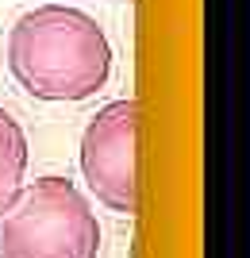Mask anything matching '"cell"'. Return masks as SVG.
<instances>
[{"label":"cell","mask_w":250,"mask_h":258,"mask_svg":"<svg viewBox=\"0 0 250 258\" xmlns=\"http://www.w3.org/2000/svg\"><path fill=\"white\" fill-rule=\"evenodd\" d=\"M100 220L77 181L43 173L0 212V258H97Z\"/></svg>","instance_id":"7a4b0ae2"},{"label":"cell","mask_w":250,"mask_h":258,"mask_svg":"<svg viewBox=\"0 0 250 258\" xmlns=\"http://www.w3.org/2000/svg\"><path fill=\"white\" fill-rule=\"evenodd\" d=\"M8 70L27 97L77 104L108 85L112 43L89 12L73 4H39L12 23Z\"/></svg>","instance_id":"6da1fadb"},{"label":"cell","mask_w":250,"mask_h":258,"mask_svg":"<svg viewBox=\"0 0 250 258\" xmlns=\"http://www.w3.org/2000/svg\"><path fill=\"white\" fill-rule=\"evenodd\" d=\"M27 162H31L27 131L8 108H0V212L20 197L27 181Z\"/></svg>","instance_id":"277c9868"},{"label":"cell","mask_w":250,"mask_h":258,"mask_svg":"<svg viewBox=\"0 0 250 258\" xmlns=\"http://www.w3.org/2000/svg\"><path fill=\"white\" fill-rule=\"evenodd\" d=\"M139 100L120 97L104 104L97 116L81 131V177H85L89 197H97V205H104L116 216H135L139 212V173H135V158H139Z\"/></svg>","instance_id":"3957f363"}]
</instances>
